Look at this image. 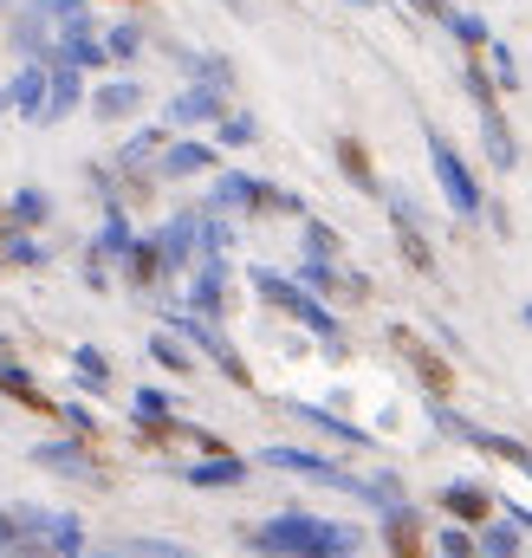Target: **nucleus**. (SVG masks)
<instances>
[{"label": "nucleus", "mask_w": 532, "mask_h": 558, "mask_svg": "<svg viewBox=\"0 0 532 558\" xmlns=\"http://www.w3.org/2000/svg\"><path fill=\"white\" fill-rule=\"evenodd\" d=\"M481 143H487L494 169H513V162H520V143H513V131H507V111H500V105L481 111Z\"/></svg>", "instance_id": "17"}, {"label": "nucleus", "mask_w": 532, "mask_h": 558, "mask_svg": "<svg viewBox=\"0 0 532 558\" xmlns=\"http://www.w3.org/2000/svg\"><path fill=\"white\" fill-rule=\"evenodd\" d=\"M111 553H124V558H195L189 546H169V539H118Z\"/></svg>", "instance_id": "31"}, {"label": "nucleus", "mask_w": 532, "mask_h": 558, "mask_svg": "<svg viewBox=\"0 0 532 558\" xmlns=\"http://www.w3.org/2000/svg\"><path fill=\"white\" fill-rule=\"evenodd\" d=\"M487 65H494V78H500V92H520V65H513V46H507V39L487 46Z\"/></svg>", "instance_id": "32"}, {"label": "nucleus", "mask_w": 532, "mask_h": 558, "mask_svg": "<svg viewBox=\"0 0 532 558\" xmlns=\"http://www.w3.org/2000/svg\"><path fill=\"white\" fill-rule=\"evenodd\" d=\"M390 344H397L402 357H409V371L428 384V397H442V390H448V377H455V371H448V364H442V357H435V351H428L415 331H409V325H390Z\"/></svg>", "instance_id": "9"}, {"label": "nucleus", "mask_w": 532, "mask_h": 558, "mask_svg": "<svg viewBox=\"0 0 532 558\" xmlns=\"http://www.w3.org/2000/svg\"><path fill=\"white\" fill-rule=\"evenodd\" d=\"M7 215H13L20 228H33V221H46V215H52V195H46V189H20Z\"/></svg>", "instance_id": "30"}, {"label": "nucleus", "mask_w": 532, "mask_h": 558, "mask_svg": "<svg viewBox=\"0 0 532 558\" xmlns=\"http://www.w3.org/2000/svg\"><path fill=\"white\" fill-rule=\"evenodd\" d=\"M182 65H189V78H195V85H215V92H228V85H234V65H228L221 52H182Z\"/></svg>", "instance_id": "25"}, {"label": "nucleus", "mask_w": 532, "mask_h": 558, "mask_svg": "<svg viewBox=\"0 0 532 558\" xmlns=\"http://www.w3.org/2000/svg\"><path fill=\"white\" fill-rule=\"evenodd\" d=\"M442 507H448L455 520H468V526H487V520H494V494H481V487H448Z\"/></svg>", "instance_id": "20"}, {"label": "nucleus", "mask_w": 532, "mask_h": 558, "mask_svg": "<svg viewBox=\"0 0 532 558\" xmlns=\"http://www.w3.org/2000/svg\"><path fill=\"white\" fill-rule=\"evenodd\" d=\"M143 156H162V131H136V137L124 143V156H118V162H124V169H136Z\"/></svg>", "instance_id": "38"}, {"label": "nucleus", "mask_w": 532, "mask_h": 558, "mask_svg": "<svg viewBox=\"0 0 532 558\" xmlns=\"http://www.w3.org/2000/svg\"><path fill=\"white\" fill-rule=\"evenodd\" d=\"M136 46H143V33H136L131 20H124V26H111V33H105V52H111V59H136Z\"/></svg>", "instance_id": "39"}, {"label": "nucleus", "mask_w": 532, "mask_h": 558, "mask_svg": "<svg viewBox=\"0 0 532 558\" xmlns=\"http://www.w3.org/2000/svg\"><path fill=\"white\" fill-rule=\"evenodd\" d=\"M46 92H52V65H46V59H33V65H20V78L0 92V111L13 105L20 118H33V124H39V118H46Z\"/></svg>", "instance_id": "7"}, {"label": "nucleus", "mask_w": 532, "mask_h": 558, "mask_svg": "<svg viewBox=\"0 0 532 558\" xmlns=\"http://www.w3.org/2000/svg\"><path fill=\"white\" fill-rule=\"evenodd\" d=\"M247 279H254V292H261V299H273V305H279L286 318H299L305 331H318V338H325L331 351L344 344V338H338V318H331V312L318 305V292H312V286H299V279H279L273 267H254Z\"/></svg>", "instance_id": "2"}, {"label": "nucleus", "mask_w": 532, "mask_h": 558, "mask_svg": "<svg viewBox=\"0 0 532 558\" xmlns=\"http://www.w3.org/2000/svg\"><path fill=\"white\" fill-rule=\"evenodd\" d=\"M402 7H409V13H422V20H448V7H442V0H402Z\"/></svg>", "instance_id": "47"}, {"label": "nucleus", "mask_w": 532, "mask_h": 558, "mask_svg": "<svg viewBox=\"0 0 532 558\" xmlns=\"http://www.w3.org/2000/svg\"><path fill=\"white\" fill-rule=\"evenodd\" d=\"M338 162H344V175H351L364 195H384V182H377V169H371V156H364L358 137H338Z\"/></svg>", "instance_id": "24"}, {"label": "nucleus", "mask_w": 532, "mask_h": 558, "mask_svg": "<svg viewBox=\"0 0 532 558\" xmlns=\"http://www.w3.org/2000/svg\"><path fill=\"white\" fill-rule=\"evenodd\" d=\"M500 513H507V520H513L520 533H532V513H527V507H513V500H500Z\"/></svg>", "instance_id": "49"}, {"label": "nucleus", "mask_w": 532, "mask_h": 558, "mask_svg": "<svg viewBox=\"0 0 532 558\" xmlns=\"http://www.w3.org/2000/svg\"><path fill=\"white\" fill-rule=\"evenodd\" d=\"M182 481H189V487H241V481H247V461H241V454H208V461L182 468Z\"/></svg>", "instance_id": "15"}, {"label": "nucleus", "mask_w": 532, "mask_h": 558, "mask_svg": "<svg viewBox=\"0 0 532 558\" xmlns=\"http://www.w3.org/2000/svg\"><path fill=\"white\" fill-rule=\"evenodd\" d=\"M33 461H39V468H59V474H92V454H85L78 441H39Z\"/></svg>", "instance_id": "23"}, {"label": "nucleus", "mask_w": 532, "mask_h": 558, "mask_svg": "<svg viewBox=\"0 0 532 558\" xmlns=\"http://www.w3.org/2000/svg\"><path fill=\"white\" fill-rule=\"evenodd\" d=\"M124 274L136 279V286H149V279H162L169 267H162V247L156 241H136L131 254H124Z\"/></svg>", "instance_id": "29"}, {"label": "nucleus", "mask_w": 532, "mask_h": 558, "mask_svg": "<svg viewBox=\"0 0 532 558\" xmlns=\"http://www.w3.org/2000/svg\"><path fill=\"white\" fill-rule=\"evenodd\" d=\"M46 546H52L59 558H78V553H85V526H78L72 513H52V526H46Z\"/></svg>", "instance_id": "28"}, {"label": "nucleus", "mask_w": 532, "mask_h": 558, "mask_svg": "<svg viewBox=\"0 0 532 558\" xmlns=\"http://www.w3.org/2000/svg\"><path fill=\"white\" fill-rule=\"evenodd\" d=\"M228 241H234L228 221H208V215H202V254H228Z\"/></svg>", "instance_id": "43"}, {"label": "nucleus", "mask_w": 532, "mask_h": 558, "mask_svg": "<svg viewBox=\"0 0 532 558\" xmlns=\"http://www.w3.org/2000/svg\"><path fill=\"white\" fill-rule=\"evenodd\" d=\"M26 7H39V13H46L52 26H65L72 13H85V0H26Z\"/></svg>", "instance_id": "44"}, {"label": "nucleus", "mask_w": 532, "mask_h": 558, "mask_svg": "<svg viewBox=\"0 0 532 558\" xmlns=\"http://www.w3.org/2000/svg\"><path fill=\"white\" fill-rule=\"evenodd\" d=\"M221 292H228V254H202V274L189 286V312L215 318L221 312Z\"/></svg>", "instance_id": "12"}, {"label": "nucleus", "mask_w": 532, "mask_h": 558, "mask_svg": "<svg viewBox=\"0 0 532 558\" xmlns=\"http://www.w3.org/2000/svg\"><path fill=\"white\" fill-rule=\"evenodd\" d=\"M442 26H448V33H455L468 52H487V46H494V33H487V20H481V13H461V7H448V20H442Z\"/></svg>", "instance_id": "26"}, {"label": "nucleus", "mask_w": 532, "mask_h": 558, "mask_svg": "<svg viewBox=\"0 0 532 558\" xmlns=\"http://www.w3.org/2000/svg\"><path fill=\"white\" fill-rule=\"evenodd\" d=\"M202 169H215V149L208 143H162L156 175H202Z\"/></svg>", "instance_id": "18"}, {"label": "nucleus", "mask_w": 532, "mask_h": 558, "mask_svg": "<svg viewBox=\"0 0 532 558\" xmlns=\"http://www.w3.org/2000/svg\"><path fill=\"white\" fill-rule=\"evenodd\" d=\"M435 546H442V558H481V539H468L461 526H448V533H442Z\"/></svg>", "instance_id": "41"}, {"label": "nucleus", "mask_w": 532, "mask_h": 558, "mask_svg": "<svg viewBox=\"0 0 532 558\" xmlns=\"http://www.w3.org/2000/svg\"><path fill=\"white\" fill-rule=\"evenodd\" d=\"M131 410H136L143 422H149V428H162V422H169V397H162V390H136Z\"/></svg>", "instance_id": "36"}, {"label": "nucleus", "mask_w": 532, "mask_h": 558, "mask_svg": "<svg viewBox=\"0 0 532 558\" xmlns=\"http://www.w3.org/2000/svg\"><path fill=\"white\" fill-rule=\"evenodd\" d=\"M221 7H234V13H254V0H221Z\"/></svg>", "instance_id": "50"}, {"label": "nucleus", "mask_w": 532, "mask_h": 558, "mask_svg": "<svg viewBox=\"0 0 532 558\" xmlns=\"http://www.w3.org/2000/svg\"><path fill=\"white\" fill-rule=\"evenodd\" d=\"M305 254H318V260H338V234H331L325 221H305Z\"/></svg>", "instance_id": "40"}, {"label": "nucleus", "mask_w": 532, "mask_h": 558, "mask_svg": "<svg viewBox=\"0 0 532 558\" xmlns=\"http://www.w3.org/2000/svg\"><path fill=\"white\" fill-rule=\"evenodd\" d=\"M215 208H234V215H261V208H279V215H305V202H299V195L273 189V182H254V175H241V169L215 175Z\"/></svg>", "instance_id": "5"}, {"label": "nucleus", "mask_w": 532, "mask_h": 558, "mask_svg": "<svg viewBox=\"0 0 532 558\" xmlns=\"http://www.w3.org/2000/svg\"><path fill=\"white\" fill-rule=\"evenodd\" d=\"M461 78H468V98H474V111H494V105H500V92H494V78H487L481 65H468Z\"/></svg>", "instance_id": "34"}, {"label": "nucleus", "mask_w": 532, "mask_h": 558, "mask_svg": "<svg viewBox=\"0 0 532 558\" xmlns=\"http://www.w3.org/2000/svg\"><path fill=\"white\" fill-rule=\"evenodd\" d=\"M384 546L397 558H415L422 553V533H415V513H409V500L402 507H390V520H384Z\"/></svg>", "instance_id": "22"}, {"label": "nucleus", "mask_w": 532, "mask_h": 558, "mask_svg": "<svg viewBox=\"0 0 532 558\" xmlns=\"http://www.w3.org/2000/svg\"><path fill=\"white\" fill-rule=\"evenodd\" d=\"M520 318H527V325H532V299H527V312H520Z\"/></svg>", "instance_id": "51"}, {"label": "nucleus", "mask_w": 532, "mask_h": 558, "mask_svg": "<svg viewBox=\"0 0 532 558\" xmlns=\"http://www.w3.org/2000/svg\"><path fill=\"white\" fill-rule=\"evenodd\" d=\"M422 143H428V162H435V182H442L448 208H455V215H481V182H474V169L461 162V149L442 137L435 124H422Z\"/></svg>", "instance_id": "3"}, {"label": "nucleus", "mask_w": 532, "mask_h": 558, "mask_svg": "<svg viewBox=\"0 0 532 558\" xmlns=\"http://www.w3.org/2000/svg\"><path fill=\"white\" fill-rule=\"evenodd\" d=\"M72 105H78V65H52V92H46V118L39 124L72 118Z\"/></svg>", "instance_id": "19"}, {"label": "nucleus", "mask_w": 532, "mask_h": 558, "mask_svg": "<svg viewBox=\"0 0 532 558\" xmlns=\"http://www.w3.org/2000/svg\"><path fill=\"white\" fill-rule=\"evenodd\" d=\"M390 221H397L402 260H409L415 274H435V247L422 241V215H415V202H409V195H390Z\"/></svg>", "instance_id": "8"}, {"label": "nucleus", "mask_w": 532, "mask_h": 558, "mask_svg": "<svg viewBox=\"0 0 532 558\" xmlns=\"http://www.w3.org/2000/svg\"><path fill=\"white\" fill-rule=\"evenodd\" d=\"M0 558H20V533H13V520L0 513Z\"/></svg>", "instance_id": "46"}, {"label": "nucleus", "mask_w": 532, "mask_h": 558, "mask_svg": "<svg viewBox=\"0 0 532 558\" xmlns=\"http://www.w3.org/2000/svg\"><path fill=\"white\" fill-rule=\"evenodd\" d=\"M266 468H286V474H305V481H318V487H338V494H351V500H371L377 507V487L371 481H358V474H344V468H331L325 454H305V448H266L261 454Z\"/></svg>", "instance_id": "4"}, {"label": "nucleus", "mask_w": 532, "mask_h": 558, "mask_svg": "<svg viewBox=\"0 0 532 558\" xmlns=\"http://www.w3.org/2000/svg\"><path fill=\"white\" fill-rule=\"evenodd\" d=\"M176 331H182L189 344H202V351H208V357L221 364V377H228V384H241V390L254 384V371L241 364V351H234V344H228V338H221V331H215V325L202 318V312H182V318H176Z\"/></svg>", "instance_id": "6"}, {"label": "nucleus", "mask_w": 532, "mask_h": 558, "mask_svg": "<svg viewBox=\"0 0 532 558\" xmlns=\"http://www.w3.org/2000/svg\"><path fill=\"white\" fill-rule=\"evenodd\" d=\"M338 267L331 260H318V254H305V267H299V286H312V292H325V286H338Z\"/></svg>", "instance_id": "37"}, {"label": "nucleus", "mask_w": 532, "mask_h": 558, "mask_svg": "<svg viewBox=\"0 0 532 558\" xmlns=\"http://www.w3.org/2000/svg\"><path fill=\"white\" fill-rule=\"evenodd\" d=\"M455 441H468V448H481V454H494V461H507V468H520L532 481V448L527 441H513V435H500V428H481V422H461V435Z\"/></svg>", "instance_id": "10"}, {"label": "nucleus", "mask_w": 532, "mask_h": 558, "mask_svg": "<svg viewBox=\"0 0 532 558\" xmlns=\"http://www.w3.org/2000/svg\"><path fill=\"white\" fill-rule=\"evenodd\" d=\"M72 371H78L85 390H111V364H105L98 344H78V351H72Z\"/></svg>", "instance_id": "27"}, {"label": "nucleus", "mask_w": 532, "mask_h": 558, "mask_svg": "<svg viewBox=\"0 0 532 558\" xmlns=\"http://www.w3.org/2000/svg\"><path fill=\"white\" fill-rule=\"evenodd\" d=\"M136 105H143V85H136V78H111V85H98V98H92V111H98L105 124L131 118Z\"/></svg>", "instance_id": "16"}, {"label": "nucleus", "mask_w": 532, "mask_h": 558, "mask_svg": "<svg viewBox=\"0 0 532 558\" xmlns=\"http://www.w3.org/2000/svg\"><path fill=\"white\" fill-rule=\"evenodd\" d=\"M195 241H202V215H176V221L156 234V247H162V267H169V274H176V267H189Z\"/></svg>", "instance_id": "14"}, {"label": "nucleus", "mask_w": 532, "mask_h": 558, "mask_svg": "<svg viewBox=\"0 0 532 558\" xmlns=\"http://www.w3.org/2000/svg\"><path fill=\"white\" fill-rule=\"evenodd\" d=\"M286 410H292V422H312L318 435H331V441H344V448H371V428L331 416V410H318V403H286Z\"/></svg>", "instance_id": "13"}, {"label": "nucleus", "mask_w": 532, "mask_h": 558, "mask_svg": "<svg viewBox=\"0 0 532 558\" xmlns=\"http://www.w3.org/2000/svg\"><path fill=\"white\" fill-rule=\"evenodd\" d=\"M481 558H520V533L513 526H481Z\"/></svg>", "instance_id": "33"}, {"label": "nucleus", "mask_w": 532, "mask_h": 558, "mask_svg": "<svg viewBox=\"0 0 532 558\" xmlns=\"http://www.w3.org/2000/svg\"><path fill=\"white\" fill-rule=\"evenodd\" d=\"M261 137V124H254V118H221V143H234V149H241V143H254Z\"/></svg>", "instance_id": "42"}, {"label": "nucleus", "mask_w": 532, "mask_h": 558, "mask_svg": "<svg viewBox=\"0 0 532 558\" xmlns=\"http://www.w3.org/2000/svg\"><path fill=\"white\" fill-rule=\"evenodd\" d=\"M131 7H136V0H131Z\"/></svg>", "instance_id": "52"}, {"label": "nucleus", "mask_w": 532, "mask_h": 558, "mask_svg": "<svg viewBox=\"0 0 532 558\" xmlns=\"http://www.w3.org/2000/svg\"><path fill=\"white\" fill-rule=\"evenodd\" d=\"M221 105H228V98H221L215 85H189V92H176V98H169V111H162V118H169V124H215V118H228Z\"/></svg>", "instance_id": "11"}, {"label": "nucleus", "mask_w": 532, "mask_h": 558, "mask_svg": "<svg viewBox=\"0 0 532 558\" xmlns=\"http://www.w3.org/2000/svg\"><path fill=\"white\" fill-rule=\"evenodd\" d=\"M131 247H136L131 221H124V208H111L105 228H98V241H92V260H118V254H131Z\"/></svg>", "instance_id": "21"}, {"label": "nucleus", "mask_w": 532, "mask_h": 558, "mask_svg": "<svg viewBox=\"0 0 532 558\" xmlns=\"http://www.w3.org/2000/svg\"><path fill=\"white\" fill-rule=\"evenodd\" d=\"M149 357H156V364H169V371H195V357H189L169 331H162V338H149Z\"/></svg>", "instance_id": "35"}, {"label": "nucleus", "mask_w": 532, "mask_h": 558, "mask_svg": "<svg viewBox=\"0 0 532 558\" xmlns=\"http://www.w3.org/2000/svg\"><path fill=\"white\" fill-rule=\"evenodd\" d=\"M65 422H72V428H78V435H92V428H98V416H92V410H78V403H72V410H65Z\"/></svg>", "instance_id": "48"}, {"label": "nucleus", "mask_w": 532, "mask_h": 558, "mask_svg": "<svg viewBox=\"0 0 532 558\" xmlns=\"http://www.w3.org/2000/svg\"><path fill=\"white\" fill-rule=\"evenodd\" d=\"M7 260H13V267H46V247H33V241H13V247H7Z\"/></svg>", "instance_id": "45"}, {"label": "nucleus", "mask_w": 532, "mask_h": 558, "mask_svg": "<svg viewBox=\"0 0 532 558\" xmlns=\"http://www.w3.org/2000/svg\"><path fill=\"white\" fill-rule=\"evenodd\" d=\"M261 558H358V526H331L312 513H279L247 533Z\"/></svg>", "instance_id": "1"}]
</instances>
